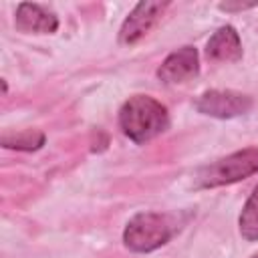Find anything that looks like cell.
<instances>
[{
	"label": "cell",
	"mask_w": 258,
	"mask_h": 258,
	"mask_svg": "<svg viewBox=\"0 0 258 258\" xmlns=\"http://www.w3.org/2000/svg\"><path fill=\"white\" fill-rule=\"evenodd\" d=\"M252 105H254V99L250 95L240 93V91H232V89L204 91L194 103L198 113L208 115V117H216V119H234V117L246 115L252 109Z\"/></svg>",
	"instance_id": "277c9868"
},
{
	"label": "cell",
	"mask_w": 258,
	"mask_h": 258,
	"mask_svg": "<svg viewBox=\"0 0 258 258\" xmlns=\"http://www.w3.org/2000/svg\"><path fill=\"white\" fill-rule=\"evenodd\" d=\"M238 228L244 240L258 242V183L254 185L250 198L242 208V214L238 218Z\"/></svg>",
	"instance_id": "30bf717a"
},
{
	"label": "cell",
	"mask_w": 258,
	"mask_h": 258,
	"mask_svg": "<svg viewBox=\"0 0 258 258\" xmlns=\"http://www.w3.org/2000/svg\"><path fill=\"white\" fill-rule=\"evenodd\" d=\"M206 56L214 62H236L242 58V40L232 24L220 26L206 42Z\"/></svg>",
	"instance_id": "ba28073f"
},
{
	"label": "cell",
	"mask_w": 258,
	"mask_h": 258,
	"mask_svg": "<svg viewBox=\"0 0 258 258\" xmlns=\"http://www.w3.org/2000/svg\"><path fill=\"white\" fill-rule=\"evenodd\" d=\"M14 26L26 34H52L58 30V16L44 4L20 2L16 6Z\"/></svg>",
	"instance_id": "52a82bcc"
},
{
	"label": "cell",
	"mask_w": 258,
	"mask_h": 258,
	"mask_svg": "<svg viewBox=\"0 0 258 258\" xmlns=\"http://www.w3.org/2000/svg\"><path fill=\"white\" fill-rule=\"evenodd\" d=\"M119 127L125 137L143 145L169 127L167 107L149 95H133L119 109Z\"/></svg>",
	"instance_id": "6da1fadb"
},
{
	"label": "cell",
	"mask_w": 258,
	"mask_h": 258,
	"mask_svg": "<svg viewBox=\"0 0 258 258\" xmlns=\"http://www.w3.org/2000/svg\"><path fill=\"white\" fill-rule=\"evenodd\" d=\"M200 75V54L196 46H179L165 56L157 69V79L163 85H181Z\"/></svg>",
	"instance_id": "8992f818"
},
{
	"label": "cell",
	"mask_w": 258,
	"mask_h": 258,
	"mask_svg": "<svg viewBox=\"0 0 258 258\" xmlns=\"http://www.w3.org/2000/svg\"><path fill=\"white\" fill-rule=\"evenodd\" d=\"M167 8H169V2H145L143 0L135 4L119 28V44L121 46L137 44L143 36H147L155 28V24L161 20Z\"/></svg>",
	"instance_id": "5b68a950"
},
{
	"label": "cell",
	"mask_w": 258,
	"mask_h": 258,
	"mask_svg": "<svg viewBox=\"0 0 258 258\" xmlns=\"http://www.w3.org/2000/svg\"><path fill=\"white\" fill-rule=\"evenodd\" d=\"M179 230V218L167 212H139L129 218L123 230V244L137 254L153 252L165 246Z\"/></svg>",
	"instance_id": "7a4b0ae2"
},
{
	"label": "cell",
	"mask_w": 258,
	"mask_h": 258,
	"mask_svg": "<svg viewBox=\"0 0 258 258\" xmlns=\"http://www.w3.org/2000/svg\"><path fill=\"white\" fill-rule=\"evenodd\" d=\"M258 6V2H220L218 8L222 12H242V10H250Z\"/></svg>",
	"instance_id": "8fae6325"
},
{
	"label": "cell",
	"mask_w": 258,
	"mask_h": 258,
	"mask_svg": "<svg viewBox=\"0 0 258 258\" xmlns=\"http://www.w3.org/2000/svg\"><path fill=\"white\" fill-rule=\"evenodd\" d=\"M46 137L42 131L38 129H24V131H16V133H4L0 143L6 149H16V151H36L44 145Z\"/></svg>",
	"instance_id": "9c48e42d"
},
{
	"label": "cell",
	"mask_w": 258,
	"mask_h": 258,
	"mask_svg": "<svg viewBox=\"0 0 258 258\" xmlns=\"http://www.w3.org/2000/svg\"><path fill=\"white\" fill-rule=\"evenodd\" d=\"M252 258H258V254H254V256H252Z\"/></svg>",
	"instance_id": "7c38bea8"
},
{
	"label": "cell",
	"mask_w": 258,
	"mask_h": 258,
	"mask_svg": "<svg viewBox=\"0 0 258 258\" xmlns=\"http://www.w3.org/2000/svg\"><path fill=\"white\" fill-rule=\"evenodd\" d=\"M254 173H258V145L234 151L226 157H220L200 167L196 171L194 183L198 189H214V187L236 183Z\"/></svg>",
	"instance_id": "3957f363"
}]
</instances>
